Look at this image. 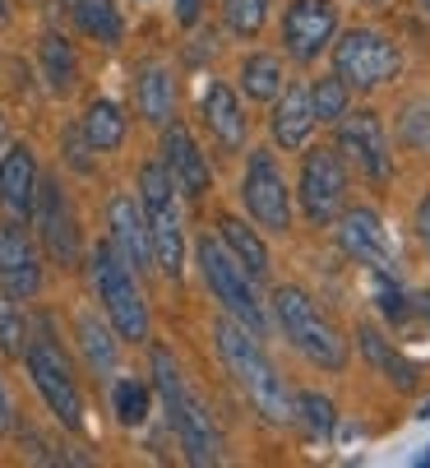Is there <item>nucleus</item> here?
I'll use <instances>...</instances> for the list:
<instances>
[{
  "instance_id": "f257e3e1",
  "label": "nucleus",
  "mask_w": 430,
  "mask_h": 468,
  "mask_svg": "<svg viewBox=\"0 0 430 468\" xmlns=\"http://www.w3.org/2000/svg\"><path fill=\"white\" fill-rule=\"evenodd\" d=\"M218 353L227 362V371L236 376V385L250 394V404L268 418V422H297V399L287 394L282 376L273 371V362L259 353L255 334L236 320H218Z\"/></svg>"
},
{
  "instance_id": "f03ea898",
  "label": "nucleus",
  "mask_w": 430,
  "mask_h": 468,
  "mask_svg": "<svg viewBox=\"0 0 430 468\" xmlns=\"http://www.w3.org/2000/svg\"><path fill=\"white\" fill-rule=\"evenodd\" d=\"M153 376H158V389H163V404H167V418L185 445V459L190 463H218V431H213L208 413L199 409V399L185 389L176 362L167 348H153Z\"/></svg>"
},
{
  "instance_id": "7ed1b4c3",
  "label": "nucleus",
  "mask_w": 430,
  "mask_h": 468,
  "mask_svg": "<svg viewBox=\"0 0 430 468\" xmlns=\"http://www.w3.org/2000/svg\"><path fill=\"white\" fill-rule=\"evenodd\" d=\"M273 311H278L282 334H287V339H292L315 367H324V371H342V367H347V344L338 339V329L320 315V306H315L301 288H278V292H273Z\"/></svg>"
},
{
  "instance_id": "20e7f679",
  "label": "nucleus",
  "mask_w": 430,
  "mask_h": 468,
  "mask_svg": "<svg viewBox=\"0 0 430 468\" xmlns=\"http://www.w3.org/2000/svg\"><path fill=\"white\" fill-rule=\"evenodd\" d=\"M139 190H143V223H149V250L163 274H181V255H185V237H181V214L172 199V172L149 163L139 172Z\"/></svg>"
},
{
  "instance_id": "39448f33",
  "label": "nucleus",
  "mask_w": 430,
  "mask_h": 468,
  "mask_svg": "<svg viewBox=\"0 0 430 468\" xmlns=\"http://www.w3.org/2000/svg\"><path fill=\"white\" fill-rule=\"evenodd\" d=\"M93 279H98V292L107 302V315L116 324L121 339H149V306H143L139 288H134V270H125L121 255L111 246H98L93 255Z\"/></svg>"
},
{
  "instance_id": "423d86ee",
  "label": "nucleus",
  "mask_w": 430,
  "mask_h": 468,
  "mask_svg": "<svg viewBox=\"0 0 430 468\" xmlns=\"http://www.w3.org/2000/svg\"><path fill=\"white\" fill-rule=\"evenodd\" d=\"M199 270H204V283L213 288V297H218V302L255 334V339H259L268 324H264V311H259V302H255V292H250V274L236 264V255L204 237V241H199Z\"/></svg>"
},
{
  "instance_id": "0eeeda50",
  "label": "nucleus",
  "mask_w": 430,
  "mask_h": 468,
  "mask_svg": "<svg viewBox=\"0 0 430 468\" xmlns=\"http://www.w3.org/2000/svg\"><path fill=\"white\" fill-rule=\"evenodd\" d=\"M398 47L389 42V37H380V33H371V28H351L338 47H333V75L351 89H375V84H384V80H393L398 75Z\"/></svg>"
},
{
  "instance_id": "6e6552de",
  "label": "nucleus",
  "mask_w": 430,
  "mask_h": 468,
  "mask_svg": "<svg viewBox=\"0 0 430 468\" xmlns=\"http://www.w3.org/2000/svg\"><path fill=\"white\" fill-rule=\"evenodd\" d=\"M24 353H28V371H33V385L42 389V399H47V409H51L69 431H79V427H84V404H79L75 376H69L60 348H56L51 339H37V344H28Z\"/></svg>"
},
{
  "instance_id": "1a4fd4ad",
  "label": "nucleus",
  "mask_w": 430,
  "mask_h": 468,
  "mask_svg": "<svg viewBox=\"0 0 430 468\" xmlns=\"http://www.w3.org/2000/svg\"><path fill=\"white\" fill-rule=\"evenodd\" d=\"M347 199V172L333 149H310L301 163V209L310 223H333Z\"/></svg>"
},
{
  "instance_id": "9d476101",
  "label": "nucleus",
  "mask_w": 430,
  "mask_h": 468,
  "mask_svg": "<svg viewBox=\"0 0 430 468\" xmlns=\"http://www.w3.org/2000/svg\"><path fill=\"white\" fill-rule=\"evenodd\" d=\"M241 195H246V209L259 228H268V232L292 228V199H287V181H282L273 154H250Z\"/></svg>"
},
{
  "instance_id": "9b49d317",
  "label": "nucleus",
  "mask_w": 430,
  "mask_h": 468,
  "mask_svg": "<svg viewBox=\"0 0 430 468\" xmlns=\"http://www.w3.org/2000/svg\"><path fill=\"white\" fill-rule=\"evenodd\" d=\"M333 28H338L333 0H297V5L287 10V19H282L287 51H292L297 60H315V56L329 47Z\"/></svg>"
},
{
  "instance_id": "f8f14e48",
  "label": "nucleus",
  "mask_w": 430,
  "mask_h": 468,
  "mask_svg": "<svg viewBox=\"0 0 430 468\" xmlns=\"http://www.w3.org/2000/svg\"><path fill=\"white\" fill-rule=\"evenodd\" d=\"M338 149L362 167L371 181H384L389 176V144H384V125L371 116V112H356L338 125Z\"/></svg>"
},
{
  "instance_id": "ddd939ff",
  "label": "nucleus",
  "mask_w": 430,
  "mask_h": 468,
  "mask_svg": "<svg viewBox=\"0 0 430 468\" xmlns=\"http://www.w3.org/2000/svg\"><path fill=\"white\" fill-rule=\"evenodd\" d=\"M338 241L347 255H356L362 264H371V270H393V250H389V232L384 223L371 214V209H347L338 218Z\"/></svg>"
},
{
  "instance_id": "4468645a",
  "label": "nucleus",
  "mask_w": 430,
  "mask_h": 468,
  "mask_svg": "<svg viewBox=\"0 0 430 468\" xmlns=\"http://www.w3.org/2000/svg\"><path fill=\"white\" fill-rule=\"evenodd\" d=\"M33 205H37V223H42L47 250L60 264H75L79 260V237H75V223H69V209H65V199H60V186L56 181H37Z\"/></svg>"
},
{
  "instance_id": "2eb2a0df",
  "label": "nucleus",
  "mask_w": 430,
  "mask_h": 468,
  "mask_svg": "<svg viewBox=\"0 0 430 468\" xmlns=\"http://www.w3.org/2000/svg\"><path fill=\"white\" fill-rule=\"evenodd\" d=\"M107 223H111V250L121 255L125 270H149L153 264V250H149V223L134 209V199L116 195L111 209H107Z\"/></svg>"
},
{
  "instance_id": "dca6fc26",
  "label": "nucleus",
  "mask_w": 430,
  "mask_h": 468,
  "mask_svg": "<svg viewBox=\"0 0 430 468\" xmlns=\"http://www.w3.org/2000/svg\"><path fill=\"white\" fill-rule=\"evenodd\" d=\"M163 154H167V172L181 181V190H185L190 199H199V195L208 190V163H204V154L194 149V140H190L185 125H176V121L167 125Z\"/></svg>"
},
{
  "instance_id": "f3484780",
  "label": "nucleus",
  "mask_w": 430,
  "mask_h": 468,
  "mask_svg": "<svg viewBox=\"0 0 430 468\" xmlns=\"http://www.w3.org/2000/svg\"><path fill=\"white\" fill-rule=\"evenodd\" d=\"M0 279H5V292L15 297H33L37 292V260L33 246L24 237V228H0Z\"/></svg>"
},
{
  "instance_id": "a211bd4d",
  "label": "nucleus",
  "mask_w": 430,
  "mask_h": 468,
  "mask_svg": "<svg viewBox=\"0 0 430 468\" xmlns=\"http://www.w3.org/2000/svg\"><path fill=\"white\" fill-rule=\"evenodd\" d=\"M315 130V112H310V89H287L282 102L273 107V140L282 149H301Z\"/></svg>"
},
{
  "instance_id": "6ab92c4d",
  "label": "nucleus",
  "mask_w": 430,
  "mask_h": 468,
  "mask_svg": "<svg viewBox=\"0 0 430 468\" xmlns=\"http://www.w3.org/2000/svg\"><path fill=\"white\" fill-rule=\"evenodd\" d=\"M33 190H37L33 154L24 144L19 149H5V158H0V199H5L15 214H28L33 209Z\"/></svg>"
},
{
  "instance_id": "aec40b11",
  "label": "nucleus",
  "mask_w": 430,
  "mask_h": 468,
  "mask_svg": "<svg viewBox=\"0 0 430 468\" xmlns=\"http://www.w3.org/2000/svg\"><path fill=\"white\" fill-rule=\"evenodd\" d=\"M204 121L213 125V135H218L227 149H241L246 144V116H241V102L227 84H208L204 93Z\"/></svg>"
},
{
  "instance_id": "412c9836",
  "label": "nucleus",
  "mask_w": 430,
  "mask_h": 468,
  "mask_svg": "<svg viewBox=\"0 0 430 468\" xmlns=\"http://www.w3.org/2000/svg\"><path fill=\"white\" fill-rule=\"evenodd\" d=\"M218 228H223V241H227V250L236 255L241 270H246L250 279H268V250H264V241H259L241 218H223Z\"/></svg>"
},
{
  "instance_id": "4be33fe9",
  "label": "nucleus",
  "mask_w": 430,
  "mask_h": 468,
  "mask_svg": "<svg viewBox=\"0 0 430 468\" xmlns=\"http://www.w3.org/2000/svg\"><path fill=\"white\" fill-rule=\"evenodd\" d=\"M362 353H366V357H371V367H375L380 376H389L398 389H412V385H416V367H412L398 348H389L375 329H362Z\"/></svg>"
},
{
  "instance_id": "5701e85b",
  "label": "nucleus",
  "mask_w": 430,
  "mask_h": 468,
  "mask_svg": "<svg viewBox=\"0 0 430 468\" xmlns=\"http://www.w3.org/2000/svg\"><path fill=\"white\" fill-rule=\"evenodd\" d=\"M172 107H176V93H172V75L158 70V65H149L139 80V112L149 116L153 125H167L172 121Z\"/></svg>"
},
{
  "instance_id": "b1692460",
  "label": "nucleus",
  "mask_w": 430,
  "mask_h": 468,
  "mask_svg": "<svg viewBox=\"0 0 430 468\" xmlns=\"http://www.w3.org/2000/svg\"><path fill=\"white\" fill-rule=\"evenodd\" d=\"M84 140H89L93 149H102V154L125 140V116H121L116 102H93V107H89V116H84Z\"/></svg>"
},
{
  "instance_id": "393cba45",
  "label": "nucleus",
  "mask_w": 430,
  "mask_h": 468,
  "mask_svg": "<svg viewBox=\"0 0 430 468\" xmlns=\"http://www.w3.org/2000/svg\"><path fill=\"white\" fill-rule=\"evenodd\" d=\"M37 56H42V75H47V84H51L56 93H69V89H75V51H69L65 37L47 33Z\"/></svg>"
},
{
  "instance_id": "a878e982",
  "label": "nucleus",
  "mask_w": 430,
  "mask_h": 468,
  "mask_svg": "<svg viewBox=\"0 0 430 468\" xmlns=\"http://www.w3.org/2000/svg\"><path fill=\"white\" fill-rule=\"evenodd\" d=\"M241 84H246V98H259V102L278 98V89H282V65H278V56H246Z\"/></svg>"
},
{
  "instance_id": "bb28decb",
  "label": "nucleus",
  "mask_w": 430,
  "mask_h": 468,
  "mask_svg": "<svg viewBox=\"0 0 430 468\" xmlns=\"http://www.w3.org/2000/svg\"><path fill=\"white\" fill-rule=\"evenodd\" d=\"M75 19H79V28L93 33L98 42H107V47L121 42V15H116L111 0H79V5H75Z\"/></svg>"
},
{
  "instance_id": "cd10ccee",
  "label": "nucleus",
  "mask_w": 430,
  "mask_h": 468,
  "mask_svg": "<svg viewBox=\"0 0 430 468\" xmlns=\"http://www.w3.org/2000/svg\"><path fill=\"white\" fill-rule=\"evenodd\" d=\"M310 112H315V121H342L347 116V84L338 75L320 80L310 89Z\"/></svg>"
},
{
  "instance_id": "c85d7f7f",
  "label": "nucleus",
  "mask_w": 430,
  "mask_h": 468,
  "mask_svg": "<svg viewBox=\"0 0 430 468\" xmlns=\"http://www.w3.org/2000/svg\"><path fill=\"white\" fill-rule=\"evenodd\" d=\"M223 19H227L232 33L255 37L264 28V19H268V0H223Z\"/></svg>"
},
{
  "instance_id": "c756f323",
  "label": "nucleus",
  "mask_w": 430,
  "mask_h": 468,
  "mask_svg": "<svg viewBox=\"0 0 430 468\" xmlns=\"http://www.w3.org/2000/svg\"><path fill=\"white\" fill-rule=\"evenodd\" d=\"M0 348L10 357H24V348H28V329H24V315L15 306V292L0 297Z\"/></svg>"
},
{
  "instance_id": "7c9ffc66",
  "label": "nucleus",
  "mask_w": 430,
  "mask_h": 468,
  "mask_svg": "<svg viewBox=\"0 0 430 468\" xmlns=\"http://www.w3.org/2000/svg\"><path fill=\"white\" fill-rule=\"evenodd\" d=\"M79 339H84L89 362H93L98 371H111V362H116V344L107 339V329H102L93 315H79Z\"/></svg>"
},
{
  "instance_id": "2f4dec72",
  "label": "nucleus",
  "mask_w": 430,
  "mask_h": 468,
  "mask_svg": "<svg viewBox=\"0 0 430 468\" xmlns=\"http://www.w3.org/2000/svg\"><path fill=\"white\" fill-rule=\"evenodd\" d=\"M111 399H116V418H121L125 427H139L143 418H149V389H143V385H134V380H121Z\"/></svg>"
},
{
  "instance_id": "473e14b6",
  "label": "nucleus",
  "mask_w": 430,
  "mask_h": 468,
  "mask_svg": "<svg viewBox=\"0 0 430 468\" xmlns=\"http://www.w3.org/2000/svg\"><path fill=\"white\" fill-rule=\"evenodd\" d=\"M297 418H306V427L329 441V431H333V404H329L324 394H297Z\"/></svg>"
},
{
  "instance_id": "72a5a7b5",
  "label": "nucleus",
  "mask_w": 430,
  "mask_h": 468,
  "mask_svg": "<svg viewBox=\"0 0 430 468\" xmlns=\"http://www.w3.org/2000/svg\"><path fill=\"white\" fill-rule=\"evenodd\" d=\"M176 19L190 28V24L199 19V0H176Z\"/></svg>"
},
{
  "instance_id": "f704fd0d",
  "label": "nucleus",
  "mask_w": 430,
  "mask_h": 468,
  "mask_svg": "<svg viewBox=\"0 0 430 468\" xmlns=\"http://www.w3.org/2000/svg\"><path fill=\"white\" fill-rule=\"evenodd\" d=\"M416 223H421V237L430 241V195L421 199V214H416Z\"/></svg>"
},
{
  "instance_id": "c9c22d12",
  "label": "nucleus",
  "mask_w": 430,
  "mask_h": 468,
  "mask_svg": "<svg viewBox=\"0 0 430 468\" xmlns=\"http://www.w3.org/2000/svg\"><path fill=\"white\" fill-rule=\"evenodd\" d=\"M0 431H10V399H5V389H0Z\"/></svg>"
},
{
  "instance_id": "e433bc0d",
  "label": "nucleus",
  "mask_w": 430,
  "mask_h": 468,
  "mask_svg": "<svg viewBox=\"0 0 430 468\" xmlns=\"http://www.w3.org/2000/svg\"><path fill=\"white\" fill-rule=\"evenodd\" d=\"M5 149H10V130H5V116H0V158H5Z\"/></svg>"
},
{
  "instance_id": "4c0bfd02",
  "label": "nucleus",
  "mask_w": 430,
  "mask_h": 468,
  "mask_svg": "<svg viewBox=\"0 0 430 468\" xmlns=\"http://www.w3.org/2000/svg\"><path fill=\"white\" fill-rule=\"evenodd\" d=\"M421 311H425V320H430V292H425V297H421Z\"/></svg>"
},
{
  "instance_id": "58836bf2",
  "label": "nucleus",
  "mask_w": 430,
  "mask_h": 468,
  "mask_svg": "<svg viewBox=\"0 0 430 468\" xmlns=\"http://www.w3.org/2000/svg\"><path fill=\"white\" fill-rule=\"evenodd\" d=\"M5 10H10V5H5V0H0V19H5Z\"/></svg>"
},
{
  "instance_id": "ea45409f",
  "label": "nucleus",
  "mask_w": 430,
  "mask_h": 468,
  "mask_svg": "<svg viewBox=\"0 0 430 468\" xmlns=\"http://www.w3.org/2000/svg\"><path fill=\"white\" fill-rule=\"evenodd\" d=\"M421 5H425V10H430V0H421Z\"/></svg>"
}]
</instances>
